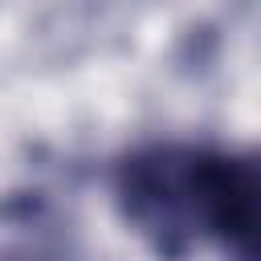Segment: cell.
<instances>
[{
    "mask_svg": "<svg viewBox=\"0 0 261 261\" xmlns=\"http://www.w3.org/2000/svg\"><path fill=\"white\" fill-rule=\"evenodd\" d=\"M106 184L118 220L159 261H192L204 249L220 261H257L261 167L253 151L151 139L114 155Z\"/></svg>",
    "mask_w": 261,
    "mask_h": 261,
    "instance_id": "cell-1",
    "label": "cell"
}]
</instances>
